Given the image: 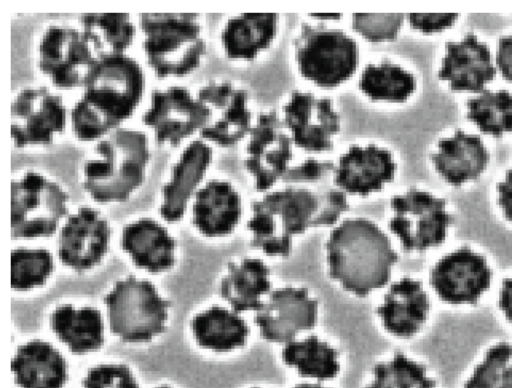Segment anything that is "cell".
<instances>
[{
    "label": "cell",
    "mask_w": 512,
    "mask_h": 388,
    "mask_svg": "<svg viewBox=\"0 0 512 388\" xmlns=\"http://www.w3.org/2000/svg\"><path fill=\"white\" fill-rule=\"evenodd\" d=\"M496 62L503 77L512 82V35L500 38Z\"/></svg>",
    "instance_id": "obj_42"
},
{
    "label": "cell",
    "mask_w": 512,
    "mask_h": 388,
    "mask_svg": "<svg viewBox=\"0 0 512 388\" xmlns=\"http://www.w3.org/2000/svg\"><path fill=\"white\" fill-rule=\"evenodd\" d=\"M191 326L195 339L202 347L218 352L242 346L249 333L242 318L218 306L195 316Z\"/></svg>",
    "instance_id": "obj_30"
},
{
    "label": "cell",
    "mask_w": 512,
    "mask_h": 388,
    "mask_svg": "<svg viewBox=\"0 0 512 388\" xmlns=\"http://www.w3.org/2000/svg\"><path fill=\"white\" fill-rule=\"evenodd\" d=\"M391 208L390 229L407 251H424L438 246L453 222L443 199L415 188L395 196Z\"/></svg>",
    "instance_id": "obj_9"
},
{
    "label": "cell",
    "mask_w": 512,
    "mask_h": 388,
    "mask_svg": "<svg viewBox=\"0 0 512 388\" xmlns=\"http://www.w3.org/2000/svg\"><path fill=\"white\" fill-rule=\"evenodd\" d=\"M157 388H170V387H168V386H159Z\"/></svg>",
    "instance_id": "obj_48"
},
{
    "label": "cell",
    "mask_w": 512,
    "mask_h": 388,
    "mask_svg": "<svg viewBox=\"0 0 512 388\" xmlns=\"http://www.w3.org/2000/svg\"><path fill=\"white\" fill-rule=\"evenodd\" d=\"M108 222L94 209L81 207L61 229L58 254L63 263L77 271L91 268L108 249Z\"/></svg>",
    "instance_id": "obj_18"
},
{
    "label": "cell",
    "mask_w": 512,
    "mask_h": 388,
    "mask_svg": "<svg viewBox=\"0 0 512 388\" xmlns=\"http://www.w3.org/2000/svg\"><path fill=\"white\" fill-rule=\"evenodd\" d=\"M294 46L299 71L321 87L344 82L358 65L356 43L337 29L303 23Z\"/></svg>",
    "instance_id": "obj_7"
},
{
    "label": "cell",
    "mask_w": 512,
    "mask_h": 388,
    "mask_svg": "<svg viewBox=\"0 0 512 388\" xmlns=\"http://www.w3.org/2000/svg\"><path fill=\"white\" fill-rule=\"evenodd\" d=\"M431 159L448 183L460 186L480 176L489 162V153L478 136L457 130L452 137L439 141Z\"/></svg>",
    "instance_id": "obj_21"
},
{
    "label": "cell",
    "mask_w": 512,
    "mask_h": 388,
    "mask_svg": "<svg viewBox=\"0 0 512 388\" xmlns=\"http://www.w3.org/2000/svg\"><path fill=\"white\" fill-rule=\"evenodd\" d=\"M435 381L426 369L403 354L380 363L373 370V380L366 388H433Z\"/></svg>",
    "instance_id": "obj_35"
},
{
    "label": "cell",
    "mask_w": 512,
    "mask_h": 388,
    "mask_svg": "<svg viewBox=\"0 0 512 388\" xmlns=\"http://www.w3.org/2000/svg\"><path fill=\"white\" fill-rule=\"evenodd\" d=\"M495 76L491 53L485 43L473 34L459 42H448L439 78L452 90L480 92Z\"/></svg>",
    "instance_id": "obj_20"
},
{
    "label": "cell",
    "mask_w": 512,
    "mask_h": 388,
    "mask_svg": "<svg viewBox=\"0 0 512 388\" xmlns=\"http://www.w3.org/2000/svg\"><path fill=\"white\" fill-rule=\"evenodd\" d=\"M395 170L396 164L387 150L375 145H356L334 165V182L347 193L365 196L390 182Z\"/></svg>",
    "instance_id": "obj_19"
},
{
    "label": "cell",
    "mask_w": 512,
    "mask_h": 388,
    "mask_svg": "<svg viewBox=\"0 0 512 388\" xmlns=\"http://www.w3.org/2000/svg\"><path fill=\"white\" fill-rule=\"evenodd\" d=\"M197 14L144 13L140 25L145 35L147 60L158 76L184 75L196 68L206 46Z\"/></svg>",
    "instance_id": "obj_5"
},
{
    "label": "cell",
    "mask_w": 512,
    "mask_h": 388,
    "mask_svg": "<svg viewBox=\"0 0 512 388\" xmlns=\"http://www.w3.org/2000/svg\"><path fill=\"white\" fill-rule=\"evenodd\" d=\"M111 331L126 342H144L165 329L169 302L147 280L130 275L105 296Z\"/></svg>",
    "instance_id": "obj_6"
},
{
    "label": "cell",
    "mask_w": 512,
    "mask_h": 388,
    "mask_svg": "<svg viewBox=\"0 0 512 388\" xmlns=\"http://www.w3.org/2000/svg\"><path fill=\"white\" fill-rule=\"evenodd\" d=\"M498 202L507 220L512 222V169L507 171L505 179L497 186Z\"/></svg>",
    "instance_id": "obj_43"
},
{
    "label": "cell",
    "mask_w": 512,
    "mask_h": 388,
    "mask_svg": "<svg viewBox=\"0 0 512 388\" xmlns=\"http://www.w3.org/2000/svg\"><path fill=\"white\" fill-rule=\"evenodd\" d=\"M68 195L55 182L35 172L12 181L11 230L14 237L52 234L67 213Z\"/></svg>",
    "instance_id": "obj_8"
},
{
    "label": "cell",
    "mask_w": 512,
    "mask_h": 388,
    "mask_svg": "<svg viewBox=\"0 0 512 388\" xmlns=\"http://www.w3.org/2000/svg\"><path fill=\"white\" fill-rule=\"evenodd\" d=\"M467 118L485 134L501 137L512 131V95L508 91H482L467 101Z\"/></svg>",
    "instance_id": "obj_34"
},
{
    "label": "cell",
    "mask_w": 512,
    "mask_h": 388,
    "mask_svg": "<svg viewBox=\"0 0 512 388\" xmlns=\"http://www.w3.org/2000/svg\"><path fill=\"white\" fill-rule=\"evenodd\" d=\"M278 25L274 13H247L231 18L221 39L226 55L231 59L250 60L272 42Z\"/></svg>",
    "instance_id": "obj_27"
},
{
    "label": "cell",
    "mask_w": 512,
    "mask_h": 388,
    "mask_svg": "<svg viewBox=\"0 0 512 388\" xmlns=\"http://www.w3.org/2000/svg\"><path fill=\"white\" fill-rule=\"evenodd\" d=\"M270 289L269 269L259 259L230 263L222 279V297L236 312L258 310Z\"/></svg>",
    "instance_id": "obj_28"
},
{
    "label": "cell",
    "mask_w": 512,
    "mask_h": 388,
    "mask_svg": "<svg viewBox=\"0 0 512 388\" xmlns=\"http://www.w3.org/2000/svg\"><path fill=\"white\" fill-rule=\"evenodd\" d=\"M284 362L302 376L327 380L339 371L337 352L315 336L288 343L283 350Z\"/></svg>",
    "instance_id": "obj_32"
},
{
    "label": "cell",
    "mask_w": 512,
    "mask_h": 388,
    "mask_svg": "<svg viewBox=\"0 0 512 388\" xmlns=\"http://www.w3.org/2000/svg\"><path fill=\"white\" fill-rule=\"evenodd\" d=\"M283 124L292 142L312 152L331 149L340 129V119L327 98L310 92L294 91L283 107Z\"/></svg>",
    "instance_id": "obj_13"
},
{
    "label": "cell",
    "mask_w": 512,
    "mask_h": 388,
    "mask_svg": "<svg viewBox=\"0 0 512 388\" xmlns=\"http://www.w3.org/2000/svg\"><path fill=\"white\" fill-rule=\"evenodd\" d=\"M198 99L210 109L201 135L220 146H232L250 132L251 112L247 91L230 82H211L200 89Z\"/></svg>",
    "instance_id": "obj_16"
},
{
    "label": "cell",
    "mask_w": 512,
    "mask_h": 388,
    "mask_svg": "<svg viewBox=\"0 0 512 388\" xmlns=\"http://www.w3.org/2000/svg\"><path fill=\"white\" fill-rule=\"evenodd\" d=\"M404 20L403 14H354L353 28L372 42L392 40Z\"/></svg>",
    "instance_id": "obj_38"
},
{
    "label": "cell",
    "mask_w": 512,
    "mask_h": 388,
    "mask_svg": "<svg viewBox=\"0 0 512 388\" xmlns=\"http://www.w3.org/2000/svg\"><path fill=\"white\" fill-rule=\"evenodd\" d=\"M497 388H512V366H507Z\"/></svg>",
    "instance_id": "obj_45"
},
{
    "label": "cell",
    "mask_w": 512,
    "mask_h": 388,
    "mask_svg": "<svg viewBox=\"0 0 512 388\" xmlns=\"http://www.w3.org/2000/svg\"><path fill=\"white\" fill-rule=\"evenodd\" d=\"M50 325L74 353L96 350L104 341L101 315L91 307L75 309L71 305H62L51 314Z\"/></svg>",
    "instance_id": "obj_29"
},
{
    "label": "cell",
    "mask_w": 512,
    "mask_h": 388,
    "mask_svg": "<svg viewBox=\"0 0 512 388\" xmlns=\"http://www.w3.org/2000/svg\"><path fill=\"white\" fill-rule=\"evenodd\" d=\"M313 16L317 17V18H323V19H327V18L336 19V18H340L341 17L340 14H315Z\"/></svg>",
    "instance_id": "obj_47"
},
{
    "label": "cell",
    "mask_w": 512,
    "mask_h": 388,
    "mask_svg": "<svg viewBox=\"0 0 512 388\" xmlns=\"http://www.w3.org/2000/svg\"><path fill=\"white\" fill-rule=\"evenodd\" d=\"M326 248L331 276L360 296L385 285L397 260L386 235L365 219L344 221L333 230Z\"/></svg>",
    "instance_id": "obj_2"
},
{
    "label": "cell",
    "mask_w": 512,
    "mask_h": 388,
    "mask_svg": "<svg viewBox=\"0 0 512 388\" xmlns=\"http://www.w3.org/2000/svg\"><path fill=\"white\" fill-rule=\"evenodd\" d=\"M249 134L245 167L253 176L256 189L264 191L287 171L292 139L274 111L260 114Z\"/></svg>",
    "instance_id": "obj_11"
},
{
    "label": "cell",
    "mask_w": 512,
    "mask_h": 388,
    "mask_svg": "<svg viewBox=\"0 0 512 388\" xmlns=\"http://www.w3.org/2000/svg\"><path fill=\"white\" fill-rule=\"evenodd\" d=\"M210 114L208 106L193 98L185 88L173 86L152 93L143 121L153 129L158 142L176 145L182 138L202 129Z\"/></svg>",
    "instance_id": "obj_12"
},
{
    "label": "cell",
    "mask_w": 512,
    "mask_h": 388,
    "mask_svg": "<svg viewBox=\"0 0 512 388\" xmlns=\"http://www.w3.org/2000/svg\"><path fill=\"white\" fill-rule=\"evenodd\" d=\"M99 61L82 31L72 27H49L39 45L40 69L61 87L87 86Z\"/></svg>",
    "instance_id": "obj_10"
},
{
    "label": "cell",
    "mask_w": 512,
    "mask_h": 388,
    "mask_svg": "<svg viewBox=\"0 0 512 388\" xmlns=\"http://www.w3.org/2000/svg\"><path fill=\"white\" fill-rule=\"evenodd\" d=\"M491 271L486 260L468 248L455 250L433 267L430 282L450 304H474L487 290Z\"/></svg>",
    "instance_id": "obj_15"
},
{
    "label": "cell",
    "mask_w": 512,
    "mask_h": 388,
    "mask_svg": "<svg viewBox=\"0 0 512 388\" xmlns=\"http://www.w3.org/2000/svg\"><path fill=\"white\" fill-rule=\"evenodd\" d=\"M331 224L325 193L287 188L253 204L248 228L254 247L271 256H287L294 236L310 227Z\"/></svg>",
    "instance_id": "obj_3"
},
{
    "label": "cell",
    "mask_w": 512,
    "mask_h": 388,
    "mask_svg": "<svg viewBox=\"0 0 512 388\" xmlns=\"http://www.w3.org/2000/svg\"><path fill=\"white\" fill-rule=\"evenodd\" d=\"M294 388H326L320 384H313V383H303L298 384Z\"/></svg>",
    "instance_id": "obj_46"
},
{
    "label": "cell",
    "mask_w": 512,
    "mask_h": 388,
    "mask_svg": "<svg viewBox=\"0 0 512 388\" xmlns=\"http://www.w3.org/2000/svg\"><path fill=\"white\" fill-rule=\"evenodd\" d=\"M511 357L512 347L508 343L492 346L475 367L464 388H497Z\"/></svg>",
    "instance_id": "obj_37"
},
{
    "label": "cell",
    "mask_w": 512,
    "mask_h": 388,
    "mask_svg": "<svg viewBox=\"0 0 512 388\" xmlns=\"http://www.w3.org/2000/svg\"><path fill=\"white\" fill-rule=\"evenodd\" d=\"M316 318L317 303L305 290L282 288L263 302L255 322L265 339L290 343L299 332L312 328Z\"/></svg>",
    "instance_id": "obj_17"
},
{
    "label": "cell",
    "mask_w": 512,
    "mask_h": 388,
    "mask_svg": "<svg viewBox=\"0 0 512 388\" xmlns=\"http://www.w3.org/2000/svg\"><path fill=\"white\" fill-rule=\"evenodd\" d=\"M52 268V257L47 250L15 249L11 254V285L18 290L41 285Z\"/></svg>",
    "instance_id": "obj_36"
},
{
    "label": "cell",
    "mask_w": 512,
    "mask_h": 388,
    "mask_svg": "<svg viewBox=\"0 0 512 388\" xmlns=\"http://www.w3.org/2000/svg\"><path fill=\"white\" fill-rule=\"evenodd\" d=\"M80 21L82 33L99 59L123 54L132 41L134 27L128 14H82Z\"/></svg>",
    "instance_id": "obj_31"
},
{
    "label": "cell",
    "mask_w": 512,
    "mask_h": 388,
    "mask_svg": "<svg viewBox=\"0 0 512 388\" xmlns=\"http://www.w3.org/2000/svg\"><path fill=\"white\" fill-rule=\"evenodd\" d=\"M334 164L329 161L308 159L301 164L288 168L282 177L284 181L311 182L321 179L328 171L333 170Z\"/></svg>",
    "instance_id": "obj_40"
},
{
    "label": "cell",
    "mask_w": 512,
    "mask_h": 388,
    "mask_svg": "<svg viewBox=\"0 0 512 388\" xmlns=\"http://www.w3.org/2000/svg\"><path fill=\"white\" fill-rule=\"evenodd\" d=\"M121 244L136 265L150 272H160L174 264L175 241L154 220L143 218L125 226Z\"/></svg>",
    "instance_id": "obj_25"
},
{
    "label": "cell",
    "mask_w": 512,
    "mask_h": 388,
    "mask_svg": "<svg viewBox=\"0 0 512 388\" xmlns=\"http://www.w3.org/2000/svg\"><path fill=\"white\" fill-rule=\"evenodd\" d=\"M66 109L61 97L47 88H26L11 106V135L15 146L51 142L62 131Z\"/></svg>",
    "instance_id": "obj_14"
},
{
    "label": "cell",
    "mask_w": 512,
    "mask_h": 388,
    "mask_svg": "<svg viewBox=\"0 0 512 388\" xmlns=\"http://www.w3.org/2000/svg\"><path fill=\"white\" fill-rule=\"evenodd\" d=\"M211 160V149L202 141H193L174 166L170 181L163 187L162 217L178 220L184 213L187 201L202 179Z\"/></svg>",
    "instance_id": "obj_24"
},
{
    "label": "cell",
    "mask_w": 512,
    "mask_h": 388,
    "mask_svg": "<svg viewBox=\"0 0 512 388\" xmlns=\"http://www.w3.org/2000/svg\"><path fill=\"white\" fill-rule=\"evenodd\" d=\"M143 91V74L131 58L119 54L100 59L95 76L71 111L76 136L92 140L128 117Z\"/></svg>",
    "instance_id": "obj_1"
},
{
    "label": "cell",
    "mask_w": 512,
    "mask_h": 388,
    "mask_svg": "<svg viewBox=\"0 0 512 388\" xmlns=\"http://www.w3.org/2000/svg\"><path fill=\"white\" fill-rule=\"evenodd\" d=\"M83 388H138L130 370L124 365H100L90 369L82 381Z\"/></svg>",
    "instance_id": "obj_39"
},
{
    "label": "cell",
    "mask_w": 512,
    "mask_h": 388,
    "mask_svg": "<svg viewBox=\"0 0 512 388\" xmlns=\"http://www.w3.org/2000/svg\"><path fill=\"white\" fill-rule=\"evenodd\" d=\"M428 311L426 292L420 282L410 278L394 283L378 309L385 328L399 337H410L417 333Z\"/></svg>",
    "instance_id": "obj_22"
},
{
    "label": "cell",
    "mask_w": 512,
    "mask_h": 388,
    "mask_svg": "<svg viewBox=\"0 0 512 388\" xmlns=\"http://www.w3.org/2000/svg\"><path fill=\"white\" fill-rule=\"evenodd\" d=\"M414 77L401 67L387 61L366 66L359 87L372 100L401 102L415 89Z\"/></svg>",
    "instance_id": "obj_33"
},
{
    "label": "cell",
    "mask_w": 512,
    "mask_h": 388,
    "mask_svg": "<svg viewBox=\"0 0 512 388\" xmlns=\"http://www.w3.org/2000/svg\"><path fill=\"white\" fill-rule=\"evenodd\" d=\"M16 383L22 388H62L66 363L50 344L34 340L20 346L12 360Z\"/></svg>",
    "instance_id": "obj_26"
},
{
    "label": "cell",
    "mask_w": 512,
    "mask_h": 388,
    "mask_svg": "<svg viewBox=\"0 0 512 388\" xmlns=\"http://www.w3.org/2000/svg\"><path fill=\"white\" fill-rule=\"evenodd\" d=\"M83 167V187L97 201H122L144 178L147 139L139 131L116 129L95 146Z\"/></svg>",
    "instance_id": "obj_4"
},
{
    "label": "cell",
    "mask_w": 512,
    "mask_h": 388,
    "mask_svg": "<svg viewBox=\"0 0 512 388\" xmlns=\"http://www.w3.org/2000/svg\"><path fill=\"white\" fill-rule=\"evenodd\" d=\"M457 14H409L412 27L424 33H433L450 27L457 19Z\"/></svg>",
    "instance_id": "obj_41"
},
{
    "label": "cell",
    "mask_w": 512,
    "mask_h": 388,
    "mask_svg": "<svg viewBox=\"0 0 512 388\" xmlns=\"http://www.w3.org/2000/svg\"><path fill=\"white\" fill-rule=\"evenodd\" d=\"M241 215V201L225 181L212 180L200 189L193 204V223L207 236L230 233Z\"/></svg>",
    "instance_id": "obj_23"
},
{
    "label": "cell",
    "mask_w": 512,
    "mask_h": 388,
    "mask_svg": "<svg viewBox=\"0 0 512 388\" xmlns=\"http://www.w3.org/2000/svg\"><path fill=\"white\" fill-rule=\"evenodd\" d=\"M499 307L512 324V277L506 279L499 293Z\"/></svg>",
    "instance_id": "obj_44"
}]
</instances>
